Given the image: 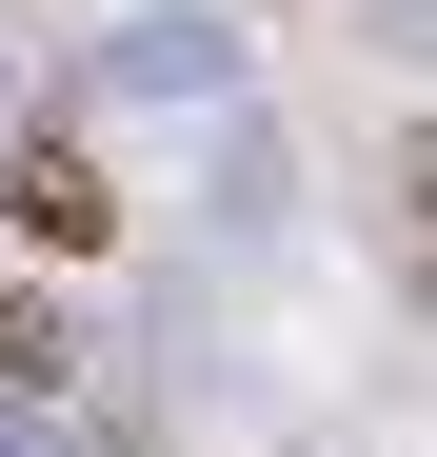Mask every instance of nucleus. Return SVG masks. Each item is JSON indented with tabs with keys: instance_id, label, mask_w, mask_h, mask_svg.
I'll return each instance as SVG.
<instances>
[{
	"instance_id": "obj_1",
	"label": "nucleus",
	"mask_w": 437,
	"mask_h": 457,
	"mask_svg": "<svg viewBox=\"0 0 437 457\" xmlns=\"http://www.w3.org/2000/svg\"><path fill=\"white\" fill-rule=\"evenodd\" d=\"M0 219H21L40 259H100V239H120V199H100L80 139H21V160H0Z\"/></svg>"
},
{
	"instance_id": "obj_2",
	"label": "nucleus",
	"mask_w": 437,
	"mask_h": 457,
	"mask_svg": "<svg viewBox=\"0 0 437 457\" xmlns=\"http://www.w3.org/2000/svg\"><path fill=\"white\" fill-rule=\"evenodd\" d=\"M0 378H60V319H40V298H0Z\"/></svg>"
}]
</instances>
